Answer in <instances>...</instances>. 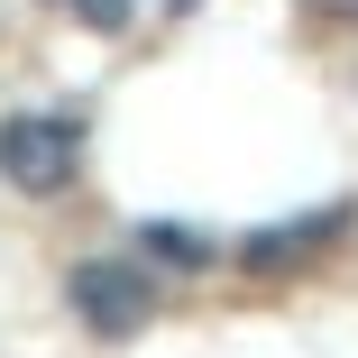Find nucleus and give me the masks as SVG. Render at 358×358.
Returning <instances> with one entry per match:
<instances>
[{
    "label": "nucleus",
    "instance_id": "f257e3e1",
    "mask_svg": "<svg viewBox=\"0 0 358 358\" xmlns=\"http://www.w3.org/2000/svg\"><path fill=\"white\" fill-rule=\"evenodd\" d=\"M74 313H83L92 340H138L157 322V285H148L138 257H83L74 266Z\"/></svg>",
    "mask_w": 358,
    "mask_h": 358
},
{
    "label": "nucleus",
    "instance_id": "f03ea898",
    "mask_svg": "<svg viewBox=\"0 0 358 358\" xmlns=\"http://www.w3.org/2000/svg\"><path fill=\"white\" fill-rule=\"evenodd\" d=\"M0 175H10V193H28V202H55L74 184V129L46 120V110H19L0 129Z\"/></svg>",
    "mask_w": 358,
    "mask_h": 358
},
{
    "label": "nucleus",
    "instance_id": "7ed1b4c3",
    "mask_svg": "<svg viewBox=\"0 0 358 358\" xmlns=\"http://www.w3.org/2000/svg\"><path fill=\"white\" fill-rule=\"evenodd\" d=\"M322 230H340V211H313V221H294V230H248V266H285V257H303V248H322Z\"/></svg>",
    "mask_w": 358,
    "mask_h": 358
},
{
    "label": "nucleus",
    "instance_id": "20e7f679",
    "mask_svg": "<svg viewBox=\"0 0 358 358\" xmlns=\"http://www.w3.org/2000/svg\"><path fill=\"white\" fill-rule=\"evenodd\" d=\"M138 257H157V266H211L221 248H211L202 230H184V221H148V230H138Z\"/></svg>",
    "mask_w": 358,
    "mask_h": 358
},
{
    "label": "nucleus",
    "instance_id": "39448f33",
    "mask_svg": "<svg viewBox=\"0 0 358 358\" xmlns=\"http://www.w3.org/2000/svg\"><path fill=\"white\" fill-rule=\"evenodd\" d=\"M74 19H83V28H101V37H110V28H129V19H138V10H129V0H74Z\"/></svg>",
    "mask_w": 358,
    "mask_h": 358
},
{
    "label": "nucleus",
    "instance_id": "423d86ee",
    "mask_svg": "<svg viewBox=\"0 0 358 358\" xmlns=\"http://www.w3.org/2000/svg\"><path fill=\"white\" fill-rule=\"evenodd\" d=\"M313 19H358V0H303Z\"/></svg>",
    "mask_w": 358,
    "mask_h": 358
}]
</instances>
